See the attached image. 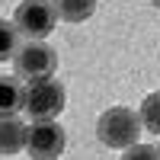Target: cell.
<instances>
[{"label":"cell","mask_w":160,"mask_h":160,"mask_svg":"<svg viewBox=\"0 0 160 160\" xmlns=\"http://www.w3.org/2000/svg\"><path fill=\"white\" fill-rule=\"evenodd\" d=\"M64 144H68V135L51 118H35L32 128H26V151H29V157H38V160L61 157Z\"/></svg>","instance_id":"cell-5"},{"label":"cell","mask_w":160,"mask_h":160,"mask_svg":"<svg viewBox=\"0 0 160 160\" xmlns=\"http://www.w3.org/2000/svg\"><path fill=\"white\" fill-rule=\"evenodd\" d=\"M19 109H26V87L19 74L0 77V115H16Z\"/></svg>","instance_id":"cell-6"},{"label":"cell","mask_w":160,"mask_h":160,"mask_svg":"<svg viewBox=\"0 0 160 160\" xmlns=\"http://www.w3.org/2000/svg\"><path fill=\"white\" fill-rule=\"evenodd\" d=\"M13 22L26 38H45L58 22V10L51 0H22L13 13Z\"/></svg>","instance_id":"cell-3"},{"label":"cell","mask_w":160,"mask_h":160,"mask_svg":"<svg viewBox=\"0 0 160 160\" xmlns=\"http://www.w3.org/2000/svg\"><path fill=\"white\" fill-rule=\"evenodd\" d=\"M64 109V87L55 77L29 80L26 87V112L32 118H55Z\"/></svg>","instance_id":"cell-4"},{"label":"cell","mask_w":160,"mask_h":160,"mask_svg":"<svg viewBox=\"0 0 160 160\" xmlns=\"http://www.w3.org/2000/svg\"><path fill=\"white\" fill-rule=\"evenodd\" d=\"M13 68H16V74L26 77V80L51 77L55 68H58L55 48H48L42 38H29L22 48H16V55H13Z\"/></svg>","instance_id":"cell-2"},{"label":"cell","mask_w":160,"mask_h":160,"mask_svg":"<svg viewBox=\"0 0 160 160\" xmlns=\"http://www.w3.org/2000/svg\"><path fill=\"white\" fill-rule=\"evenodd\" d=\"M144 131L141 125V115L135 109H128V106H112V109H106L96 122V138L106 144V148H131V144L138 141V135Z\"/></svg>","instance_id":"cell-1"},{"label":"cell","mask_w":160,"mask_h":160,"mask_svg":"<svg viewBox=\"0 0 160 160\" xmlns=\"http://www.w3.org/2000/svg\"><path fill=\"white\" fill-rule=\"evenodd\" d=\"M55 10L64 22H83L93 16L96 0H55Z\"/></svg>","instance_id":"cell-8"},{"label":"cell","mask_w":160,"mask_h":160,"mask_svg":"<svg viewBox=\"0 0 160 160\" xmlns=\"http://www.w3.org/2000/svg\"><path fill=\"white\" fill-rule=\"evenodd\" d=\"M151 3H154V7H157V10H160V0H151Z\"/></svg>","instance_id":"cell-12"},{"label":"cell","mask_w":160,"mask_h":160,"mask_svg":"<svg viewBox=\"0 0 160 160\" xmlns=\"http://www.w3.org/2000/svg\"><path fill=\"white\" fill-rule=\"evenodd\" d=\"M141 125L144 131H151V135H160V93H151L148 99L141 102Z\"/></svg>","instance_id":"cell-9"},{"label":"cell","mask_w":160,"mask_h":160,"mask_svg":"<svg viewBox=\"0 0 160 160\" xmlns=\"http://www.w3.org/2000/svg\"><path fill=\"white\" fill-rule=\"evenodd\" d=\"M16 35H19V29H16V22H7V19H0V61H7V58H13L16 55Z\"/></svg>","instance_id":"cell-10"},{"label":"cell","mask_w":160,"mask_h":160,"mask_svg":"<svg viewBox=\"0 0 160 160\" xmlns=\"http://www.w3.org/2000/svg\"><path fill=\"white\" fill-rule=\"evenodd\" d=\"M125 160H148V157H160V151L157 148H148V144H131V148H125V154H122Z\"/></svg>","instance_id":"cell-11"},{"label":"cell","mask_w":160,"mask_h":160,"mask_svg":"<svg viewBox=\"0 0 160 160\" xmlns=\"http://www.w3.org/2000/svg\"><path fill=\"white\" fill-rule=\"evenodd\" d=\"M26 144V125L16 115H0V154H16Z\"/></svg>","instance_id":"cell-7"}]
</instances>
